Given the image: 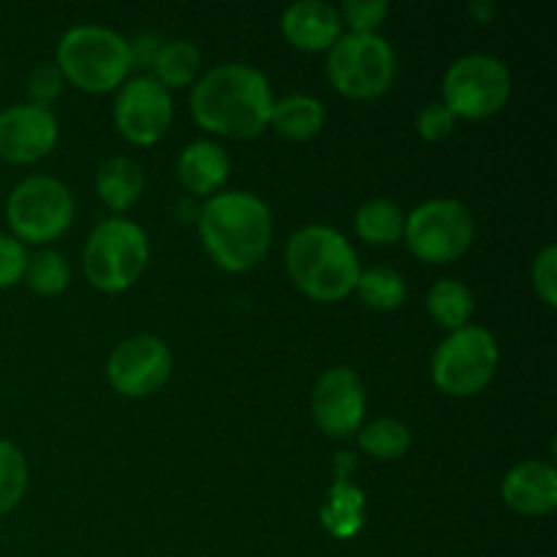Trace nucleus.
I'll return each mask as SVG.
<instances>
[{
    "instance_id": "1",
    "label": "nucleus",
    "mask_w": 557,
    "mask_h": 557,
    "mask_svg": "<svg viewBox=\"0 0 557 557\" xmlns=\"http://www.w3.org/2000/svg\"><path fill=\"white\" fill-rule=\"evenodd\" d=\"M275 96L259 69L248 63H221L190 87L194 123L221 139H256L270 128Z\"/></svg>"
},
{
    "instance_id": "2",
    "label": "nucleus",
    "mask_w": 557,
    "mask_h": 557,
    "mask_svg": "<svg viewBox=\"0 0 557 557\" xmlns=\"http://www.w3.org/2000/svg\"><path fill=\"white\" fill-rule=\"evenodd\" d=\"M275 218L270 205L250 190H221L199 210V239L218 270L243 275L270 253Z\"/></svg>"
},
{
    "instance_id": "3",
    "label": "nucleus",
    "mask_w": 557,
    "mask_h": 557,
    "mask_svg": "<svg viewBox=\"0 0 557 557\" xmlns=\"http://www.w3.org/2000/svg\"><path fill=\"white\" fill-rule=\"evenodd\" d=\"M283 261L288 281L313 302H341L351 297L362 272L351 239L326 223L297 228L286 243Z\"/></svg>"
},
{
    "instance_id": "4",
    "label": "nucleus",
    "mask_w": 557,
    "mask_h": 557,
    "mask_svg": "<svg viewBox=\"0 0 557 557\" xmlns=\"http://www.w3.org/2000/svg\"><path fill=\"white\" fill-rule=\"evenodd\" d=\"M54 65L65 85L90 96L117 92L131 79L128 38L103 25H76L60 36Z\"/></svg>"
},
{
    "instance_id": "5",
    "label": "nucleus",
    "mask_w": 557,
    "mask_h": 557,
    "mask_svg": "<svg viewBox=\"0 0 557 557\" xmlns=\"http://www.w3.org/2000/svg\"><path fill=\"white\" fill-rule=\"evenodd\" d=\"M150 264V237L123 215L96 223L82 250V272L101 294H123L141 281Z\"/></svg>"
},
{
    "instance_id": "6",
    "label": "nucleus",
    "mask_w": 557,
    "mask_h": 557,
    "mask_svg": "<svg viewBox=\"0 0 557 557\" xmlns=\"http://www.w3.org/2000/svg\"><path fill=\"white\" fill-rule=\"evenodd\" d=\"M397 76V52L381 33H343L326 52V79L348 101H375Z\"/></svg>"
},
{
    "instance_id": "7",
    "label": "nucleus",
    "mask_w": 557,
    "mask_h": 557,
    "mask_svg": "<svg viewBox=\"0 0 557 557\" xmlns=\"http://www.w3.org/2000/svg\"><path fill=\"white\" fill-rule=\"evenodd\" d=\"M500 364V346L487 326L468 324L449 332L430 359V375L441 395L468 400L493 384Z\"/></svg>"
},
{
    "instance_id": "8",
    "label": "nucleus",
    "mask_w": 557,
    "mask_h": 557,
    "mask_svg": "<svg viewBox=\"0 0 557 557\" xmlns=\"http://www.w3.org/2000/svg\"><path fill=\"white\" fill-rule=\"evenodd\" d=\"M515 92L511 69L490 52H468L446 69L441 103L457 120H490L509 103Z\"/></svg>"
},
{
    "instance_id": "9",
    "label": "nucleus",
    "mask_w": 557,
    "mask_h": 557,
    "mask_svg": "<svg viewBox=\"0 0 557 557\" xmlns=\"http://www.w3.org/2000/svg\"><path fill=\"white\" fill-rule=\"evenodd\" d=\"M74 194L52 174H33L16 183L5 199V223L22 245H49L74 223Z\"/></svg>"
},
{
    "instance_id": "10",
    "label": "nucleus",
    "mask_w": 557,
    "mask_h": 557,
    "mask_svg": "<svg viewBox=\"0 0 557 557\" xmlns=\"http://www.w3.org/2000/svg\"><path fill=\"white\" fill-rule=\"evenodd\" d=\"M476 239V218L457 199H428L406 215L403 243L424 264H449L462 259Z\"/></svg>"
},
{
    "instance_id": "11",
    "label": "nucleus",
    "mask_w": 557,
    "mask_h": 557,
    "mask_svg": "<svg viewBox=\"0 0 557 557\" xmlns=\"http://www.w3.org/2000/svg\"><path fill=\"white\" fill-rule=\"evenodd\" d=\"M112 120L117 134L134 147H152L169 134L174 120V98L150 74L131 76L114 92Z\"/></svg>"
},
{
    "instance_id": "12",
    "label": "nucleus",
    "mask_w": 557,
    "mask_h": 557,
    "mask_svg": "<svg viewBox=\"0 0 557 557\" xmlns=\"http://www.w3.org/2000/svg\"><path fill=\"white\" fill-rule=\"evenodd\" d=\"M174 370L172 348L158 335H131L112 348L107 359V381L120 397L141 400L169 384Z\"/></svg>"
},
{
    "instance_id": "13",
    "label": "nucleus",
    "mask_w": 557,
    "mask_h": 557,
    "mask_svg": "<svg viewBox=\"0 0 557 557\" xmlns=\"http://www.w3.org/2000/svg\"><path fill=\"white\" fill-rule=\"evenodd\" d=\"M310 413L326 438L357 435L368 413V392L357 370L348 364L326 368L310 392Z\"/></svg>"
},
{
    "instance_id": "14",
    "label": "nucleus",
    "mask_w": 557,
    "mask_h": 557,
    "mask_svg": "<svg viewBox=\"0 0 557 557\" xmlns=\"http://www.w3.org/2000/svg\"><path fill=\"white\" fill-rule=\"evenodd\" d=\"M60 123L52 109L14 103L0 109V161L30 166L58 147Z\"/></svg>"
},
{
    "instance_id": "15",
    "label": "nucleus",
    "mask_w": 557,
    "mask_h": 557,
    "mask_svg": "<svg viewBox=\"0 0 557 557\" xmlns=\"http://www.w3.org/2000/svg\"><path fill=\"white\" fill-rule=\"evenodd\" d=\"M281 33L299 52L326 54L343 36L341 11L326 0H299L283 11Z\"/></svg>"
},
{
    "instance_id": "16",
    "label": "nucleus",
    "mask_w": 557,
    "mask_h": 557,
    "mask_svg": "<svg viewBox=\"0 0 557 557\" xmlns=\"http://www.w3.org/2000/svg\"><path fill=\"white\" fill-rule=\"evenodd\" d=\"M506 509L522 517H549L557 509V471L547 460H525L500 482Z\"/></svg>"
},
{
    "instance_id": "17",
    "label": "nucleus",
    "mask_w": 557,
    "mask_h": 557,
    "mask_svg": "<svg viewBox=\"0 0 557 557\" xmlns=\"http://www.w3.org/2000/svg\"><path fill=\"white\" fill-rule=\"evenodd\" d=\"M232 174V158L215 139H196L177 156V180L188 194L210 199L221 194Z\"/></svg>"
},
{
    "instance_id": "18",
    "label": "nucleus",
    "mask_w": 557,
    "mask_h": 557,
    "mask_svg": "<svg viewBox=\"0 0 557 557\" xmlns=\"http://www.w3.org/2000/svg\"><path fill=\"white\" fill-rule=\"evenodd\" d=\"M96 194L114 215L134 210L145 196V169L128 156H112L98 166Z\"/></svg>"
},
{
    "instance_id": "19",
    "label": "nucleus",
    "mask_w": 557,
    "mask_h": 557,
    "mask_svg": "<svg viewBox=\"0 0 557 557\" xmlns=\"http://www.w3.org/2000/svg\"><path fill=\"white\" fill-rule=\"evenodd\" d=\"M324 103L308 92H292L272 103L270 128L288 141H310L324 131Z\"/></svg>"
},
{
    "instance_id": "20",
    "label": "nucleus",
    "mask_w": 557,
    "mask_h": 557,
    "mask_svg": "<svg viewBox=\"0 0 557 557\" xmlns=\"http://www.w3.org/2000/svg\"><path fill=\"white\" fill-rule=\"evenodd\" d=\"M354 232L370 248H392L403 243L406 232V212L392 199H370L354 212Z\"/></svg>"
},
{
    "instance_id": "21",
    "label": "nucleus",
    "mask_w": 557,
    "mask_h": 557,
    "mask_svg": "<svg viewBox=\"0 0 557 557\" xmlns=\"http://www.w3.org/2000/svg\"><path fill=\"white\" fill-rule=\"evenodd\" d=\"M428 315L446 330V335L455 330H462V326L471 324L473 310H476V297H473L471 288L466 286L457 277H441L430 286L428 292Z\"/></svg>"
},
{
    "instance_id": "22",
    "label": "nucleus",
    "mask_w": 557,
    "mask_h": 557,
    "mask_svg": "<svg viewBox=\"0 0 557 557\" xmlns=\"http://www.w3.org/2000/svg\"><path fill=\"white\" fill-rule=\"evenodd\" d=\"M201 71V52L194 41L188 38H172V41H163V47L158 49V58L152 63L150 76L158 85L172 90H185V87H194L199 79Z\"/></svg>"
},
{
    "instance_id": "23",
    "label": "nucleus",
    "mask_w": 557,
    "mask_h": 557,
    "mask_svg": "<svg viewBox=\"0 0 557 557\" xmlns=\"http://www.w3.org/2000/svg\"><path fill=\"white\" fill-rule=\"evenodd\" d=\"M411 428L395 417H381L373 422H364L357 430V444L373 460H400L408 449H411Z\"/></svg>"
},
{
    "instance_id": "24",
    "label": "nucleus",
    "mask_w": 557,
    "mask_h": 557,
    "mask_svg": "<svg viewBox=\"0 0 557 557\" xmlns=\"http://www.w3.org/2000/svg\"><path fill=\"white\" fill-rule=\"evenodd\" d=\"M354 294L362 299L364 308L375 310V313H392V310H397L406 302L408 286L400 272L392 270V267L375 264L359 272Z\"/></svg>"
},
{
    "instance_id": "25",
    "label": "nucleus",
    "mask_w": 557,
    "mask_h": 557,
    "mask_svg": "<svg viewBox=\"0 0 557 557\" xmlns=\"http://www.w3.org/2000/svg\"><path fill=\"white\" fill-rule=\"evenodd\" d=\"M27 288L38 297H60V294L69 288L71 283V264L60 250L54 248H41L36 256L27 259L25 281Z\"/></svg>"
},
{
    "instance_id": "26",
    "label": "nucleus",
    "mask_w": 557,
    "mask_h": 557,
    "mask_svg": "<svg viewBox=\"0 0 557 557\" xmlns=\"http://www.w3.org/2000/svg\"><path fill=\"white\" fill-rule=\"evenodd\" d=\"M27 479H30V468L20 446L0 438V517L22 504L27 493Z\"/></svg>"
},
{
    "instance_id": "27",
    "label": "nucleus",
    "mask_w": 557,
    "mask_h": 557,
    "mask_svg": "<svg viewBox=\"0 0 557 557\" xmlns=\"http://www.w3.org/2000/svg\"><path fill=\"white\" fill-rule=\"evenodd\" d=\"M364 495L351 487H341V504L332 500L321 511L326 531L337 539H351L364 525Z\"/></svg>"
},
{
    "instance_id": "28",
    "label": "nucleus",
    "mask_w": 557,
    "mask_h": 557,
    "mask_svg": "<svg viewBox=\"0 0 557 557\" xmlns=\"http://www.w3.org/2000/svg\"><path fill=\"white\" fill-rule=\"evenodd\" d=\"M65 76L60 74V69L54 63H38L33 65L30 74L25 79V96L27 103H36V107L52 109V103L58 101L65 92Z\"/></svg>"
},
{
    "instance_id": "29",
    "label": "nucleus",
    "mask_w": 557,
    "mask_h": 557,
    "mask_svg": "<svg viewBox=\"0 0 557 557\" xmlns=\"http://www.w3.org/2000/svg\"><path fill=\"white\" fill-rule=\"evenodd\" d=\"M337 11H341L343 27L348 25V33H379L392 5L386 0H343Z\"/></svg>"
},
{
    "instance_id": "30",
    "label": "nucleus",
    "mask_w": 557,
    "mask_h": 557,
    "mask_svg": "<svg viewBox=\"0 0 557 557\" xmlns=\"http://www.w3.org/2000/svg\"><path fill=\"white\" fill-rule=\"evenodd\" d=\"M531 283L536 297L542 299L547 308L557 305V248L553 243L544 245L536 253L531 264Z\"/></svg>"
},
{
    "instance_id": "31",
    "label": "nucleus",
    "mask_w": 557,
    "mask_h": 557,
    "mask_svg": "<svg viewBox=\"0 0 557 557\" xmlns=\"http://www.w3.org/2000/svg\"><path fill=\"white\" fill-rule=\"evenodd\" d=\"M413 125H417L419 139L435 145V141H444V139H449L451 134H455L457 117L449 112V109L444 107V103L433 101V103H428V107L419 109L417 123H413Z\"/></svg>"
},
{
    "instance_id": "32",
    "label": "nucleus",
    "mask_w": 557,
    "mask_h": 557,
    "mask_svg": "<svg viewBox=\"0 0 557 557\" xmlns=\"http://www.w3.org/2000/svg\"><path fill=\"white\" fill-rule=\"evenodd\" d=\"M27 259L30 253L20 239H14L11 234H0V292L25 281Z\"/></svg>"
},
{
    "instance_id": "33",
    "label": "nucleus",
    "mask_w": 557,
    "mask_h": 557,
    "mask_svg": "<svg viewBox=\"0 0 557 557\" xmlns=\"http://www.w3.org/2000/svg\"><path fill=\"white\" fill-rule=\"evenodd\" d=\"M131 47V69H152L158 58V49L163 47V38L156 33H141L139 38L128 41Z\"/></svg>"
},
{
    "instance_id": "34",
    "label": "nucleus",
    "mask_w": 557,
    "mask_h": 557,
    "mask_svg": "<svg viewBox=\"0 0 557 557\" xmlns=\"http://www.w3.org/2000/svg\"><path fill=\"white\" fill-rule=\"evenodd\" d=\"M468 11H471V16L479 25H490V22L495 20V14H498V9H495L493 3H484V0H473V3L468 5Z\"/></svg>"
},
{
    "instance_id": "35",
    "label": "nucleus",
    "mask_w": 557,
    "mask_h": 557,
    "mask_svg": "<svg viewBox=\"0 0 557 557\" xmlns=\"http://www.w3.org/2000/svg\"><path fill=\"white\" fill-rule=\"evenodd\" d=\"M0 69H3V63H0Z\"/></svg>"
}]
</instances>
